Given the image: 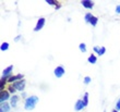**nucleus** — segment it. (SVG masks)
Segmentation results:
<instances>
[{
    "instance_id": "nucleus-22",
    "label": "nucleus",
    "mask_w": 120,
    "mask_h": 112,
    "mask_svg": "<svg viewBox=\"0 0 120 112\" xmlns=\"http://www.w3.org/2000/svg\"><path fill=\"white\" fill-rule=\"evenodd\" d=\"M90 82H91V77H89V76H86V77L84 78V84H89Z\"/></svg>"
},
{
    "instance_id": "nucleus-6",
    "label": "nucleus",
    "mask_w": 120,
    "mask_h": 112,
    "mask_svg": "<svg viewBox=\"0 0 120 112\" xmlns=\"http://www.w3.org/2000/svg\"><path fill=\"white\" fill-rule=\"evenodd\" d=\"M44 24H45V19H39V20H38V22H37V24H36V26H35L34 31L35 32H38L39 29H41V28H43V26H44Z\"/></svg>"
},
{
    "instance_id": "nucleus-9",
    "label": "nucleus",
    "mask_w": 120,
    "mask_h": 112,
    "mask_svg": "<svg viewBox=\"0 0 120 112\" xmlns=\"http://www.w3.org/2000/svg\"><path fill=\"white\" fill-rule=\"evenodd\" d=\"M10 110V106L6 102H2L0 106V112H9Z\"/></svg>"
},
{
    "instance_id": "nucleus-12",
    "label": "nucleus",
    "mask_w": 120,
    "mask_h": 112,
    "mask_svg": "<svg viewBox=\"0 0 120 112\" xmlns=\"http://www.w3.org/2000/svg\"><path fill=\"white\" fill-rule=\"evenodd\" d=\"M18 100H19V97L18 96H12V98H11V106L16 107V102H18Z\"/></svg>"
},
{
    "instance_id": "nucleus-15",
    "label": "nucleus",
    "mask_w": 120,
    "mask_h": 112,
    "mask_svg": "<svg viewBox=\"0 0 120 112\" xmlns=\"http://www.w3.org/2000/svg\"><path fill=\"white\" fill-rule=\"evenodd\" d=\"M83 102H84V106H85V107L89 105V94H87V93L84 95V98H83Z\"/></svg>"
},
{
    "instance_id": "nucleus-4",
    "label": "nucleus",
    "mask_w": 120,
    "mask_h": 112,
    "mask_svg": "<svg viewBox=\"0 0 120 112\" xmlns=\"http://www.w3.org/2000/svg\"><path fill=\"white\" fill-rule=\"evenodd\" d=\"M82 6L84 7L85 9H92L93 6H94V1H91V0H83Z\"/></svg>"
},
{
    "instance_id": "nucleus-2",
    "label": "nucleus",
    "mask_w": 120,
    "mask_h": 112,
    "mask_svg": "<svg viewBox=\"0 0 120 112\" xmlns=\"http://www.w3.org/2000/svg\"><path fill=\"white\" fill-rule=\"evenodd\" d=\"M13 86L16 90H23L25 88V82L24 81H18L15 83H13Z\"/></svg>"
},
{
    "instance_id": "nucleus-26",
    "label": "nucleus",
    "mask_w": 120,
    "mask_h": 112,
    "mask_svg": "<svg viewBox=\"0 0 120 112\" xmlns=\"http://www.w3.org/2000/svg\"><path fill=\"white\" fill-rule=\"evenodd\" d=\"M112 112H117V110H114V111H112Z\"/></svg>"
},
{
    "instance_id": "nucleus-7",
    "label": "nucleus",
    "mask_w": 120,
    "mask_h": 112,
    "mask_svg": "<svg viewBox=\"0 0 120 112\" xmlns=\"http://www.w3.org/2000/svg\"><path fill=\"white\" fill-rule=\"evenodd\" d=\"M22 77H24V76H23L22 74H19V75H15V76H10V77L8 78V81L12 82V83H15V82H18V81H21Z\"/></svg>"
},
{
    "instance_id": "nucleus-16",
    "label": "nucleus",
    "mask_w": 120,
    "mask_h": 112,
    "mask_svg": "<svg viewBox=\"0 0 120 112\" xmlns=\"http://www.w3.org/2000/svg\"><path fill=\"white\" fill-rule=\"evenodd\" d=\"M8 48H9V44H8V43H3V44L1 45V47H0L1 51H6V50H8Z\"/></svg>"
},
{
    "instance_id": "nucleus-11",
    "label": "nucleus",
    "mask_w": 120,
    "mask_h": 112,
    "mask_svg": "<svg viewBox=\"0 0 120 112\" xmlns=\"http://www.w3.org/2000/svg\"><path fill=\"white\" fill-rule=\"evenodd\" d=\"M12 70H13V65H10V66H8V68L3 71V73H2V76H4V77H7V76H9V74L12 72Z\"/></svg>"
},
{
    "instance_id": "nucleus-13",
    "label": "nucleus",
    "mask_w": 120,
    "mask_h": 112,
    "mask_svg": "<svg viewBox=\"0 0 120 112\" xmlns=\"http://www.w3.org/2000/svg\"><path fill=\"white\" fill-rule=\"evenodd\" d=\"M46 2L49 3V4H54V6H56V9H59V8H60V3L58 2V1H51V0H46Z\"/></svg>"
},
{
    "instance_id": "nucleus-24",
    "label": "nucleus",
    "mask_w": 120,
    "mask_h": 112,
    "mask_svg": "<svg viewBox=\"0 0 120 112\" xmlns=\"http://www.w3.org/2000/svg\"><path fill=\"white\" fill-rule=\"evenodd\" d=\"M116 12H117V13H120V6H118L117 8H116Z\"/></svg>"
},
{
    "instance_id": "nucleus-21",
    "label": "nucleus",
    "mask_w": 120,
    "mask_h": 112,
    "mask_svg": "<svg viewBox=\"0 0 120 112\" xmlns=\"http://www.w3.org/2000/svg\"><path fill=\"white\" fill-rule=\"evenodd\" d=\"M15 90H16V89L14 88V86H13V85H11V86L9 87V93H14Z\"/></svg>"
},
{
    "instance_id": "nucleus-10",
    "label": "nucleus",
    "mask_w": 120,
    "mask_h": 112,
    "mask_svg": "<svg viewBox=\"0 0 120 112\" xmlns=\"http://www.w3.org/2000/svg\"><path fill=\"white\" fill-rule=\"evenodd\" d=\"M84 102H83V100H78L75 103V110L76 111H80V110H82L84 108Z\"/></svg>"
},
{
    "instance_id": "nucleus-19",
    "label": "nucleus",
    "mask_w": 120,
    "mask_h": 112,
    "mask_svg": "<svg viewBox=\"0 0 120 112\" xmlns=\"http://www.w3.org/2000/svg\"><path fill=\"white\" fill-rule=\"evenodd\" d=\"M97 21H98V20H97V18H95V16H93V19L91 20V22H90V23H91V25H93V26H95V25L97 24Z\"/></svg>"
},
{
    "instance_id": "nucleus-17",
    "label": "nucleus",
    "mask_w": 120,
    "mask_h": 112,
    "mask_svg": "<svg viewBox=\"0 0 120 112\" xmlns=\"http://www.w3.org/2000/svg\"><path fill=\"white\" fill-rule=\"evenodd\" d=\"M6 82H7V77L2 76V77H1V84H0V86H1V89H2V90H3L4 85H6Z\"/></svg>"
},
{
    "instance_id": "nucleus-8",
    "label": "nucleus",
    "mask_w": 120,
    "mask_h": 112,
    "mask_svg": "<svg viewBox=\"0 0 120 112\" xmlns=\"http://www.w3.org/2000/svg\"><path fill=\"white\" fill-rule=\"evenodd\" d=\"M94 51H96V53L99 54V56H103V54L105 53V51H106V48H105V47H101V48H99V47L95 46L94 47Z\"/></svg>"
},
{
    "instance_id": "nucleus-20",
    "label": "nucleus",
    "mask_w": 120,
    "mask_h": 112,
    "mask_svg": "<svg viewBox=\"0 0 120 112\" xmlns=\"http://www.w3.org/2000/svg\"><path fill=\"white\" fill-rule=\"evenodd\" d=\"M79 48H80V50H81L82 52H85V51H86V46H85V44H80Z\"/></svg>"
},
{
    "instance_id": "nucleus-18",
    "label": "nucleus",
    "mask_w": 120,
    "mask_h": 112,
    "mask_svg": "<svg viewBox=\"0 0 120 112\" xmlns=\"http://www.w3.org/2000/svg\"><path fill=\"white\" fill-rule=\"evenodd\" d=\"M93 19V15H92L91 13H86V15H85V21L86 22H91V20Z\"/></svg>"
},
{
    "instance_id": "nucleus-25",
    "label": "nucleus",
    "mask_w": 120,
    "mask_h": 112,
    "mask_svg": "<svg viewBox=\"0 0 120 112\" xmlns=\"http://www.w3.org/2000/svg\"><path fill=\"white\" fill-rule=\"evenodd\" d=\"M20 38H21V36H18V37H16L15 39H14V40H15V41H18V40H19V39H20Z\"/></svg>"
},
{
    "instance_id": "nucleus-14",
    "label": "nucleus",
    "mask_w": 120,
    "mask_h": 112,
    "mask_svg": "<svg viewBox=\"0 0 120 112\" xmlns=\"http://www.w3.org/2000/svg\"><path fill=\"white\" fill-rule=\"evenodd\" d=\"M96 61H97V58H96L94 54H91V56L89 57V62L90 63H93V64H94V63H96Z\"/></svg>"
},
{
    "instance_id": "nucleus-23",
    "label": "nucleus",
    "mask_w": 120,
    "mask_h": 112,
    "mask_svg": "<svg viewBox=\"0 0 120 112\" xmlns=\"http://www.w3.org/2000/svg\"><path fill=\"white\" fill-rule=\"evenodd\" d=\"M116 107H117V110H119V109H120V99L118 100V102H117V106H116Z\"/></svg>"
},
{
    "instance_id": "nucleus-3",
    "label": "nucleus",
    "mask_w": 120,
    "mask_h": 112,
    "mask_svg": "<svg viewBox=\"0 0 120 112\" xmlns=\"http://www.w3.org/2000/svg\"><path fill=\"white\" fill-rule=\"evenodd\" d=\"M55 75H56V77L60 78L62 77V75L64 74V69L62 68V66H57V68L55 69Z\"/></svg>"
},
{
    "instance_id": "nucleus-5",
    "label": "nucleus",
    "mask_w": 120,
    "mask_h": 112,
    "mask_svg": "<svg viewBox=\"0 0 120 112\" xmlns=\"http://www.w3.org/2000/svg\"><path fill=\"white\" fill-rule=\"evenodd\" d=\"M1 96H0V101L1 103L4 102L7 99H9V91H6V90H1V94H0Z\"/></svg>"
},
{
    "instance_id": "nucleus-1",
    "label": "nucleus",
    "mask_w": 120,
    "mask_h": 112,
    "mask_svg": "<svg viewBox=\"0 0 120 112\" xmlns=\"http://www.w3.org/2000/svg\"><path fill=\"white\" fill-rule=\"evenodd\" d=\"M38 102V97L36 96H31L29 97L27 99L25 100V106H24V108H25V110H33L36 107V103Z\"/></svg>"
}]
</instances>
